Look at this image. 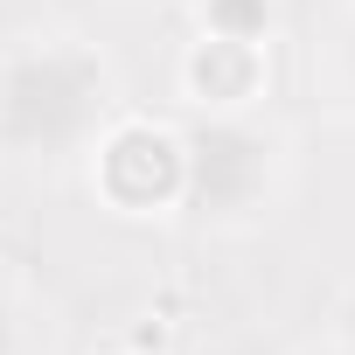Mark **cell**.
<instances>
[{
	"instance_id": "cell-5",
	"label": "cell",
	"mask_w": 355,
	"mask_h": 355,
	"mask_svg": "<svg viewBox=\"0 0 355 355\" xmlns=\"http://www.w3.org/2000/svg\"><path fill=\"white\" fill-rule=\"evenodd\" d=\"M202 35H237V42H272L279 8L272 0H202Z\"/></svg>"
},
{
	"instance_id": "cell-6",
	"label": "cell",
	"mask_w": 355,
	"mask_h": 355,
	"mask_svg": "<svg viewBox=\"0 0 355 355\" xmlns=\"http://www.w3.org/2000/svg\"><path fill=\"white\" fill-rule=\"evenodd\" d=\"M334 70H341V91L355 98V15H348L341 35H334Z\"/></svg>"
},
{
	"instance_id": "cell-3",
	"label": "cell",
	"mask_w": 355,
	"mask_h": 355,
	"mask_svg": "<svg viewBox=\"0 0 355 355\" xmlns=\"http://www.w3.org/2000/svg\"><path fill=\"white\" fill-rule=\"evenodd\" d=\"M182 139H189V196H182V209H196V216L265 209L272 174H279V139L258 125V112H244V119H202Z\"/></svg>"
},
{
	"instance_id": "cell-2",
	"label": "cell",
	"mask_w": 355,
	"mask_h": 355,
	"mask_svg": "<svg viewBox=\"0 0 355 355\" xmlns=\"http://www.w3.org/2000/svg\"><path fill=\"white\" fill-rule=\"evenodd\" d=\"M91 196L112 216H174L189 196V139L160 119H112L91 139Z\"/></svg>"
},
{
	"instance_id": "cell-7",
	"label": "cell",
	"mask_w": 355,
	"mask_h": 355,
	"mask_svg": "<svg viewBox=\"0 0 355 355\" xmlns=\"http://www.w3.org/2000/svg\"><path fill=\"white\" fill-rule=\"evenodd\" d=\"M112 355H132V348H112Z\"/></svg>"
},
{
	"instance_id": "cell-1",
	"label": "cell",
	"mask_w": 355,
	"mask_h": 355,
	"mask_svg": "<svg viewBox=\"0 0 355 355\" xmlns=\"http://www.w3.org/2000/svg\"><path fill=\"white\" fill-rule=\"evenodd\" d=\"M119 119L112 56L84 35H28L0 56V160H70Z\"/></svg>"
},
{
	"instance_id": "cell-4",
	"label": "cell",
	"mask_w": 355,
	"mask_h": 355,
	"mask_svg": "<svg viewBox=\"0 0 355 355\" xmlns=\"http://www.w3.org/2000/svg\"><path fill=\"white\" fill-rule=\"evenodd\" d=\"M174 77H182V98L202 119H244L272 98V42H237V35H202L196 28Z\"/></svg>"
}]
</instances>
